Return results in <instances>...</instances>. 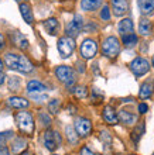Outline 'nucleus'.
<instances>
[{"label": "nucleus", "instance_id": "c85d7f7f", "mask_svg": "<svg viewBox=\"0 0 154 155\" xmlns=\"http://www.w3.org/2000/svg\"><path fill=\"white\" fill-rule=\"evenodd\" d=\"M101 141L103 143V145H105L106 148H109L110 145H112V135L105 130L101 131Z\"/></svg>", "mask_w": 154, "mask_h": 155}, {"label": "nucleus", "instance_id": "423d86ee", "mask_svg": "<svg viewBox=\"0 0 154 155\" xmlns=\"http://www.w3.org/2000/svg\"><path fill=\"white\" fill-rule=\"evenodd\" d=\"M82 28H84V18H82L79 14H77V16L74 17V20L69 21L68 24H67V27H65V33H67L68 37L75 38L78 34L81 33Z\"/></svg>", "mask_w": 154, "mask_h": 155}, {"label": "nucleus", "instance_id": "37998d69", "mask_svg": "<svg viewBox=\"0 0 154 155\" xmlns=\"http://www.w3.org/2000/svg\"><path fill=\"white\" fill-rule=\"evenodd\" d=\"M153 65H154V57H153Z\"/></svg>", "mask_w": 154, "mask_h": 155}, {"label": "nucleus", "instance_id": "c9c22d12", "mask_svg": "<svg viewBox=\"0 0 154 155\" xmlns=\"http://www.w3.org/2000/svg\"><path fill=\"white\" fill-rule=\"evenodd\" d=\"M81 155H99V154H96V152L91 151L88 147H84V148L81 150Z\"/></svg>", "mask_w": 154, "mask_h": 155}, {"label": "nucleus", "instance_id": "f8f14e48", "mask_svg": "<svg viewBox=\"0 0 154 155\" xmlns=\"http://www.w3.org/2000/svg\"><path fill=\"white\" fill-rule=\"evenodd\" d=\"M139 10L143 16H150L154 12V0H137Z\"/></svg>", "mask_w": 154, "mask_h": 155}, {"label": "nucleus", "instance_id": "4be33fe9", "mask_svg": "<svg viewBox=\"0 0 154 155\" xmlns=\"http://www.w3.org/2000/svg\"><path fill=\"white\" fill-rule=\"evenodd\" d=\"M44 27L47 28V31H48L51 35H55L58 28H60V23H58L57 18H48V20L44 23Z\"/></svg>", "mask_w": 154, "mask_h": 155}, {"label": "nucleus", "instance_id": "f257e3e1", "mask_svg": "<svg viewBox=\"0 0 154 155\" xmlns=\"http://www.w3.org/2000/svg\"><path fill=\"white\" fill-rule=\"evenodd\" d=\"M6 65L13 71H19V72H23V74H29L34 69L31 61H30L27 57L24 55H19V54H13V52H9L6 54Z\"/></svg>", "mask_w": 154, "mask_h": 155}, {"label": "nucleus", "instance_id": "412c9836", "mask_svg": "<svg viewBox=\"0 0 154 155\" xmlns=\"http://www.w3.org/2000/svg\"><path fill=\"white\" fill-rule=\"evenodd\" d=\"M151 93H153V82H144L140 86V92H139L140 99H149Z\"/></svg>", "mask_w": 154, "mask_h": 155}, {"label": "nucleus", "instance_id": "6ab92c4d", "mask_svg": "<svg viewBox=\"0 0 154 155\" xmlns=\"http://www.w3.org/2000/svg\"><path fill=\"white\" fill-rule=\"evenodd\" d=\"M102 0H81V7L85 12H93L98 7H101Z\"/></svg>", "mask_w": 154, "mask_h": 155}, {"label": "nucleus", "instance_id": "e433bc0d", "mask_svg": "<svg viewBox=\"0 0 154 155\" xmlns=\"http://www.w3.org/2000/svg\"><path fill=\"white\" fill-rule=\"evenodd\" d=\"M147 110H149V106H147L146 103H140V104H139V111H140L142 114L147 113Z\"/></svg>", "mask_w": 154, "mask_h": 155}, {"label": "nucleus", "instance_id": "a211bd4d", "mask_svg": "<svg viewBox=\"0 0 154 155\" xmlns=\"http://www.w3.org/2000/svg\"><path fill=\"white\" fill-rule=\"evenodd\" d=\"M9 106L14 107V109H26L29 107V100H26L24 97H19V96H13V97H9L7 100Z\"/></svg>", "mask_w": 154, "mask_h": 155}, {"label": "nucleus", "instance_id": "cd10ccee", "mask_svg": "<svg viewBox=\"0 0 154 155\" xmlns=\"http://www.w3.org/2000/svg\"><path fill=\"white\" fill-rule=\"evenodd\" d=\"M60 107H61V103L58 99H53V100H50L48 103V110L51 114H57L58 111H60Z\"/></svg>", "mask_w": 154, "mask_h": 155}, {"label": "nucleus", "instance_id": "7ed1b4c3", "mask_svg": "<svg viewBox=\"0 0 154 155\" xmlns=\"http://www.w3.org/2000/svg\"><path fill=\"white\" fill-rule=\"evenodd\" d=\"M102 52L108 58H116L120 52V42L116 37H108L102 44Z\"/></svg>", "mask_w": 154, "mask_h": 155}, {"label": "nucleus", "instance_id": "a18cd8bd", "mask_svg": "<svg viewBox=\"0 0 154 155\" xmlns=\"http://www.w3.org/2000/svg\"><path fill=\"white\" fill-rule=\"evenodd\" d=\"M153 155H154V154H153Z\"/></svg>", "mask_w": 154, "mask_h": 155}, {"label": "nucleus", "instance_id": "b1692460", "mask_svg": "<svg viewBox=\"0 0 154 155\" xmlns=\"http://www.w3.org/2000/svg\"><path fill=\"white\" fill-rule=\"evenodd\" d=\"M65 134H67V140H68L69 144H77L78 143L79 135H78L77 130H75V128H72V126H67V127H65Z\"/></svg>", "mask_w": 154, "mask_h": 155}, {"label": "nucleus", "instance_id": "1a4fd4ad", "mask_svg": "<svg viewBox=\"0 0 154 155\" xmlns=\"http://www.w3.org/2000/svg\"><path fill=\"white\" fill-rule=\"evenodd\" d=\"M74 128L77 130L79 137H88L91 134V131H92V123H91V120H88L85 117H78L75 120Z\"/></svg>", "mask_w": 154, "mask_h": 155}, {"label": "nucleus", "instance_id": "20e7f679", "mask_svg": "<svg viewBox=\"0 0 154 155\" xmlns=\"http://www.w3.org/2000/svg\"><path fill=\"white\" fill-rule=\"evenodd\" d=\"M43 143H44V147L50 151H55L60 145H61L62 140H61V135L58 134L57 131H51V130H47L43 135Z\"/></svg>", "mask_w": 154, "mask_h": 155}, {"label": "nucleus", "instance_id": "0eeeda50", "mask_svg": "<svg viewBox=\"0 0 154 155\" xmlns=\"http://www.w3.org/2000/svg\"><path fill=\"white\" fill-rule=\"evenodd\" d=\"M75 49V41L71 37H62L58 40V51L62 58H68Z\"/></svg>", "mask_w": 154, "mask_h": 155}, {"label": "nucleus", "instance_id": "393cba45", "mask_svg": "<svg viewBox=\"0 0 154 155\" xmlns=\"http://www.w3.org/2000/svg\"><path fill=\"white\" fill-rule=\"evenodd\" d=\"M45 85H43L41 82L38 81H30L27 83V92L31 93V92H45Z\"/></svg>", "mask_w": 154, "mask_h": 155}, {"label": "nucleus", "instance_id": "ddd939ff", "mask_svg": "<svg viewBox=\"0 0 154 155\" xmlns=\"http://www.w3.org/2000/svg\"><path fill=\"white\" fill-rule=\"evenodd\" d=\"M103 120H105L108 124H118L119 121V117L118 114H116V111H115L113 107L110 106H106L105 109H103Z\"/></svg>", "mask_w": 154, "mask_h": 155}, {"label": "nucleus", "instance_id": "9b49d317", "mask_svg": "<svg viewBox=\"0 0 154 155\" xmlns=\"http://www.w3.org/2000/svg\"><path fill=\"white\" fill-rule=\"evenodd\" d=\"M27 140L23 138V137H17V138L13 140L12 143V151L13 154H23V152L27 150Z\"/></svg>", "mask_w": 154, "mask_h": 155}, {"label": "nucleus", "instance_id": "7c9ffc66", "mask_svg": "<svg viewBox=\"0 0 154 155\" xmlns=\"http://www.w3.org/2000/svg\"><path fill=\"white\" fill-rule=\"evenodd\" d=\"M20 85H21V82L17 76H13L9 79V89L10 90H14V92H16V90L20 89Z\"/></svg>", "mask_w": 154, "mask_h": 155}, {"label": "nucleus", "instance_id": "dca6fc26", "mask_svg": "<svg viewBox=\"0 0 154 155\" xmlns=\"http://www.w3.org/2000/svg\"><path fill=\"white\" fill-rule=\"evenodd\" d=\"M118 31L120 35H127V34H132L133 33V21L130 20V18H125L119 23L118 25Z\"/></svg>", "mask_w": 154, "mask_h": 155}, {"label": "nucleus", "instance_id": "c756f323", "mask_svg": "<svg viewBox=\"0 0 154 155\" xmlns=\"http://www.w3.org/2000/svg\"><path fill=\"white\" fill-rule=\"evenodd\" d=\"M74 94H75L78 99H85L86 96H88V89H86L85 86H77V87L74 89Z\"/></svg>", "mask_w": 154, "mask_h": 155}, {"label": "nucleus", "instance_id": "2f4dec72", "mask_svg": "<svg viewBox=\"0 0 154 155\" xmlns=\"http://www.w3.org/2000/svg\"><path fill=\"white\" fill-rule=\"evenodd\" d=\"M30 94V97L31 99H36L37 102H44V100H47V94H45V92H31Z\"/></svg>", "mask_w": 154, "mask_h": 155}, {"label": "nucleus", "instance_id": "a878e982", "mask_svg": "<svg viewBox=\"0 0 154 155\" xmlns=\"http://www.w3.org/2000/svg\"><path fill=\"white\" fill-rule=\"evenodd\" d=\"M143 134H144V121H142L133 130V133H132V140H133L134 143H139V140L142 138Z\"/></svg>", "mask_w": 154, "mask_h": 155}, {"label": "nucleus", "instance_id": "4c0bfd02", "mask_svg": "<svg viewBox=\"0 0 154 155\" xmlns=\"http://www.w3.org/2000/svg\"><path fill=\"white\" fill-rule=\"evenodd\" d=\"M0 155H10L9 154V150L6 147H2V145H0Z\"/></svg>", "mask_w": 154, "mask_h": 155}, {"label": "nucleus", "instance_id": "f3484780", "mask_svg": "<svg viewBox=\"0 0 154 155\" xmlns=\"http://www.w3.org/2000/svg\"><path fill=\"white\" fill-rule=\"evenodd\" d=\"M112 7H113V12L116 16H123L127 12L129 4L126 0H112Z\"/></svg>", "mask_w": 154, "mask_h": 155}, {"label": "nucleus", "instance_id": "72a5a7b5", "mask_svg": "<svg viewBox=\"0 0 154 155\" xmlns=\"http://www.w3.org/2000/svg\"><path fill=\"white\" fill-rule=\"evenodd\" d=\"M101 18L102 20H109L110 18V12H109V7H108V6H103V8H102Z\"/></svg>", "mask_w": 154, "mask_h": 155}, {"label": "nucleus", "instance_id": "bb28decb", "mask_svg": "<svg viewBox=\"0 0 154 155\" xmlns=\"http://www.w3.org/2000/svg\"><path fill=\"white\" fill-rule=\"evenodd\" d=\"M123 44L127 48H133L134 45L137 44V35L136 34H127V35H123Z\"/></svg>", "mask_w": 154, "mask_h": 155}, {"label": "nucleus", "instance_id": "5701e85b", "mask_svg": "<svg viewBox=\"0 0 154 155\" xmlns=\"http://www.w3.org/2000/svg\"><path fill=\"white\" fill-rule=\"evenodd\" d=\"M139 31H140V34L144 35V37L150 35V33H151V23L147 20V18H142L140 23H139Z\"/></svg>", "mask_w": 154, "mask_h": 155}, {"label": "nucleus", "instance_id": "f704fd0d", "mask_svg": "<svg viewBox=\"0 0 154 155\" xmlns=\"http://www.w3.org/2000/svg\"><path fill=\"white\" fill-rule=\"evenodd\" d=\"M40 120H41V123H43L44 126H50V124H51V117L47 116L45 113H41L40 114Z\"/></svg>", "mask_w": 154, "mask_h": 155}, {"label": "nucleus", "instance_id": "39448f33", "mask_svg": "<svg viewBox=\"0 0 154 155\" xmlns=\"http://www.w3.org/2000/svg\"><path fill=\"white\" fill-rule=\"evenodd\" d=\"M130 69H132V72H133L136 76H143V75H146L147 72H149L150 64H149L147 59L139 57L130 62Z\"/></svg>", "mask_w": 154, "mask_h": 155}, {"label": "nucleus", "instance_id": "4468645a", "mask_svg": "<svg viewBox=\"0 0 154 155\" xmlns=\"http://www.w3.org/2000/svg\"><path fill=\"white\" fill-rule=\"evenodd\" d=\"M10 38H12V42L16 45L17 48H20V49L29 48V41H27V38H24V35H21L20 33H12L10 34Z\"/></svg>", "mask_w": 154, "mask_h": 155}, {"label": "nucleus", "instance_id": "473e14b6", "mask_svg": "<svg viewBox=\"0 0 154 155\" xmlns=\"http://www.w3.org/2000/svg\"><path fill=\"white\" fill-rule=\"evenodd\" d=\"M12 131H4V133H0V145H3L9 138H12Z\"/></svg>", "mask_w": 154, "mask_h": 155}, {"label": "nucleus", "instance_id": "f03ea898", "mask_svg": "<svg viewBox=\"0 0 154 155\" xmlns=\"http://www.w3.org/2000/svg\"><path fill=\"white\" fill-rule=\"evenodd\" d=\"M16 123L21 133L31 135L34 133V120L29 111H19L16 114Z\"/></svg>", "mask_w": 154, "mask_h": 155}, {"label": "nucleus", "instance_id": "a19ab883", "mask_svg": "<svg viewBox=\"0 0 154 155\" xmlns=\"http://www.w3.org/2000/svg\"><path fill=\"white\" fill-rule=\"evenodd\" d=\"M2 69H3V62H2V59H0V72H2Z\"/></svg>", "mask_w": 154, "mask_h": 155}, {"label": "nucleus", "instance_id": "9d476101", "mask_svg": "<svg viewBox=\"0 0 154 155\" xmlns=\"http://www.w3.org/2000/svg\"><path fill=\"white\" fill-rule=\"evenodd\" d=\"M98 52V44L93 40H85L81 45V55L85 59H91L96 55Z\"/></svg>", "mask_w": 154, "mask_h": 155}, {"label": "nucleus", "instance_id": "2eb2a0df", "mask_svg": "<svg viewBox=\"0 0 154 155\" xmlns=\"http://www.w3.org/2000/svg\"><path fill=\"white\" fill-rule=\"evenodd\" d=\"M118 117H119V121L123 123V124H127V126L134 124V123L137 121V116L133 114V113H130V111H127V110H120Z\"/></svg>", "mask_w": 154, "mask_h": 155}, {"label": "nucleus", "instance_id": "c03bdc74", "mask_svg": "<svg viewBox=\"0 0 154 155\" xmlns=\"http://www.w3.org/2000/svg\"><path fill=\"white\" fill-rule=\"evenodd\" d=\"M16 2H20V0H16Z\"/></svg>", "mask_w": 154, "mask_h": 155}, {"label": "nucleus", "instance_id": "79ce46f5", "mask_svg": "<svg viewBox=\"0 0 154 155\" xmlns=\"http://www.w3.org/2000/svg\"><path fill=\"white\" fill-rule=\"evenodd\" d=\"M21 155H33V154H30V152H23Z\"/></svg>", "mask_w": 154, "mask_h": 155}, {"label": "nucleus", "instance_id": "58836bf2", "mask_svg": "<svg viewBox=\"0 0 154 155\" xmlns=\"http://www.w3.org/2000/svg\"><path fill=\"white\" fill-rule=\"evenodd\" d=\"M4 81H6V75L0 72V86H2V85L4 83Z\"/></svg>", "mask_w": 154, "mask_h": 155}, {"label": "nucleus", "instance_id": "aec40b11", "mask_svg": "<svg viewBox=\"0 0 154 155\" xmlns=\"http://www.w3.org/2000/svg\"><path fill=\"white\" fill-rule=\"evenodd\" d=\"M20 13H21V16H23L26 23H27V24H31L33 23V12H31L30 4H27V3L20 4Z\"/></svg>", "mask_w": 154, "mask_h": 155}, {"label": "nucleus", "instance_id": "ea45409f", "mask_svg": "<svg viewBox=\"0 0 154 155\" xmlns=\"http://www.w3.org/2000/svg\"><path fill=\"white\" fill-rule=\"evenodd\" d=\"M4 47V38H3V35L0 34V48H3Z\"/></svg>", "mask_w": 154, "mask_h": 155}, {"label": "nucleus", "instance_id": "6e6552de", "mask_svg": "<svg viewBox=\"0 0 154 155\" xmlns=\"http://www.w3.org/2000/svg\"><path fill=\"white\" fill-rule=\"evenodd\" d=\"M55 75L62 83H65L67 86H72L74 82H75V76H74V71L69 68V66H58L57 71H55Z\"/></svg>", "mask_w": 154, "mask_h": 155}]
</instances>
